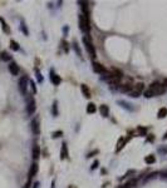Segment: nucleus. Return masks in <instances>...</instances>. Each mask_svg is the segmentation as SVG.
Wrapping results in <instances>:
<instances>
[{"instance_id":"38","label":"nucleus","mask_w":167,"mask_h":188,"mask_svg":"<svg viewBox=\"0 0 167 188\" xmlns=\"http://www.w3.org/2000/svg\"><path fill=\"white\" fill-rule=\"evenodd\" d=\"M163 139H167V132L165 133V135H163Z\"/></svg>"},{"instance_id":"9","label":"nucleus","mask_w":167,"mask_h":188,"mask_svg":"<svg viewBox=\"0 0 167 188\" xmlns=\"http://www.w3.org/2000/svg\"><path fill=\"white\" fill-rule=\"evenodd\" d=\"M8 68H9V72L12 73L13 75H18L19 72H20V68H19V65L15 61H10V64H9Z\"/></svg>"},{"instance_id":"19","label":"nucleus","mask_w":167,"mask_h":188,"mask_svg":"<svg viewBox=\"0 0 167 188\" xmlns=\"http://www.w3.org/2000/svg\"><path fill=\"white\" fill-rule=\"evenodd\" d=\"M96 111H97V108H96V106L93 103H89L87 106V113H89V114H93V113H96Z\"/></svg>"},{"instance_id":"32","label":"nucleus","mask_w":167,"mask_h":188,"mask_svg":"<svg viewBox=\"0 0 167 188\" xmlns=\"http://www.w3.org/2000/svg\"><path fill=\"white\" fill-rule=\"evenodd\" d=\"M22 30L24 31V34H25V35H28V34H29V31H28L27 27H25V24H24V22H22Z\"/></svg>"},{"instance_id":"20","label":"nucleus","mask_w":167,"mask_h":188,"mask_svg":"<svg viewBox=\"0 0 167 188\" xmlns=\"http://www.w3.org/2000/svg\"><path fill=\"white\" fill-rule=\"evenodd\" d=\"M144 162H146L147 164H153L155 162H156V157L152 155V154H151V155H147V157L144 158Z\"/></svg>"},{"instance_id":"27","label":"nucleus","mask_w":167,"mask_h":188,"mask_svg":"<svg viewBox=\"0 0 167 188\" xmlns=\"http://www.w3.org/2000/svg\"><path fill=\"white\" fill-rule=\"evenodd\" d=\"M57 106H58V104H57V101H54V103H53V111H52V113H53L54 117L58 116V108H57Z\"/></svg>"},{"instance_id":"2","label":"nucleus","mask_w":167,"mask_h":188,"mask_svg":"<svg viewBox=\"0 0 167 188\" xmlns=\"http://www.w3.org/2000/svg\"><path fill=\"white\" fill-rule=\"evenodd\" d=\"M78 20H79V28L81 30L83 31L84 34H88L89 33V20H88V17L84 14H79V18H78Z\"/></svg>"},{"instance_id":"21","label":"nucleus","mask_w":167,"mask_h":188,"mask_svg":"<svg viewBox=\"0 0 167 188\" xmlns=\"http://www.w3.org/2000/svg\"><path fill=\"white\" fill-rule=\"evenodd\" d=\"M167 116V108H161L160 111H158V113H157V117L160 118V119H162V118H165Z\"/></svg>"},{"instance_id":"25","label":"nucleus","mask_w":167,"mask_h":188,"mask_svg":"<svg viewBox=\"0 0 167 188\" xmlns=\"http://www.w3.org/2000/svg\"><path fill=\"white\" fill-rule=\"evenodd\" d=\"M124 143H126V139H124V138H119V142H118V147L116 148L117 150H121L123 147H124Z\"/></svg>"},{"instance_id":"10","label":"nucleus","mask_w":167,"mask_h":188,"mask_svg":"<svg viewBox=\"0 0 167 188\" xmlns=\"http://www.w3.org/2000/svg\"><path fill=\"white\" fill-rule=\"evenodd\" d=\"M36 172H38V164H36V162H34V163L32 164V167H30V169H29L28 181H32L33 179V177L36 174Z\"/></svg>"},{"instance_id":"35","label":"nucleus","mask_w":167,"mask_h":188,"mask_svg":"<svg viewBox=\"0 0 167 188\" xmlns=\"http://www.w3.org/2000/svg\"><path fill=\"white\" fill-rule=\"evenodd\" d=\"M30 183H32V181H28V182H27V184L24 186V188H30Z\"/></svg>"},{"instance_id":"22","label":"nucleus","mask_w":167,"mask_h":188,"mask_svg":"<svg viewBox=\"0 0 167 188\" xmlns=\"http://www.w3.org/2000/svg\"><path fill=\"white\" fill-rule=\"evenodd\" d=\"M136 184H137V179H131V181H128L127 183H124L123 187H124V188H132V187H134Z\"/></svg>"},{"instance_id":"36","label":"nucleus","mask_w":167,"mask_h":188,"mask_svg":"<svg viewBox=\"0 0 167 188\" xmlns=\"http://www.w3.org/2000/svg\"><path fill=\"white\" fill-rule=\"evenodd\" d=\"M52 188H55V181L52 182Z\"/></svg>"},{"instance_id":"24","label":"nucleus","mask_w":167,"mask_h":188,"mask_svg":"<svg viewBox=\"0 0 167 188\" xmlns=\"http://www.w3.org/2000/svg\"><path fill=\"white\" fill-rule=\"evenodd\" d=\"M10 48H12L13 50L17 51V50H19V49H20V46H19V44H18L15 40H10Z\"/></svg>"},{"instance_id":"13","label":"nucleus","mask_w":167,"mask_h":188,"mask_svg":"<svg viewBox=\"0 0 167 188\" xmlns=\"http://www.w3.org/2000/svg\"><path fill=\"white\" fill-rule=\"evenodd\" d=\"M68 157V147H67V143L63 142L62 143V149H60V159H65Z\"/></svg>"},{"instance_id":"17","label":"nucleus","mask_w":167,"mask_h":188,"mask_svg":"<svg viewBox=\"0 0 167 188\" xmlns=\"http://www.w3.org/2000/svg\"><path fill=\"white\" fill-rule=\"evenodd\" d=\"M81 90H82L83 95H84L86 98H91V92H89V89L87 88V85L82 84V85H81Z\"/></svg>"},{"instance_id":"26","label":"nucleus","mask_w":167,"mask_h":188,"mask_svg":"<svg viewBox=\"0 0 167 188\" xmlns=\"http://www.w3.org/2000/svg\"><path fill=\"white\" fill-rule=\"evenodd\" d=\"M73 48H74V50H76V53L79 55V56H82V51H81V48H79V45H78V43L77 41H74L73 43Z\"/></svg>"},{"instance_id":"34","label":"nucleus","mask_w":167,"mask_h":188,"mask_svg":"<svg viewBox=\"0 0 167 188\" xmlns=\"http://www.w3.org/2000/svg\"><path fill=\"white\" fill-rule=\"evenodd\" d=\"M98 164H99V163H98V161H96V162H94V163H93V164H92V169H94V168H96V167H98Z\"/></svg>"},{"instance_id":"7","label":"nucleus","mask_w":167,"mask_h":188,"mask_svg":"<svg viewBox=\"0 0 167 188\" xmlns=\"http://www.w3.org/2000/svg\"><path fill=\"white\" fill-rule=\"evenodd\" d=\"M39 124H40L39 123V118H34L32 121V132L35 135H38L40 133V125Z\"/></svg>"},{"instance_id":"23","label":"nucleus","mask_w":167,"mask_h":188,"mask_svg":"<svg viewBox=\"0 0 167 188\" xmlns=\"http://www.w3.org/2000/svg\"><path fill=\"white\" fill-rule=\"evenodd\" d=\"M118 104H121L123 108L128 109V111H133V107H131V104L127 103V102H124V101H118Z\"/></svg>"},{"instance_id":"28","label":"nucleus","mask_w":167,"mask_h":188,"mask_svg":"<svg viewBox=\"0 0 167 188\" xmlns=\"http://www.w3.org/2000/svg\"><path fill=\"white\" fill-rule=\"evenodd\" d=\"M62 135H63V132H62V130H58V132H53V133H52V137H53V138H58V137H62Z\"/></svg>"},{"instance_id":"15","label":"nucleus","mask_w":167,"mask_h":188,"mask_svg":"<svg viewBox=\"0 0 167 188\" xmlns=\"http://www.w3.org/2000/svg\"><path fill=\"white\" fill-rule=\"evenodd\" d=\"M0 23H1V28H3V31L4 33H7V34H10V28H9V25L5 23V20L0 17Z\"/></svg>"},{"instance_id":"1","label":"nucleus","mask_w":167,"mask_h":188,"mask_svg":"<svg viewBox=\"0 0 167 188\" xmlns=\"http://www.w3.org/2000/svg\"><path fill=\"white\" fill-rule=\"evenodd\" d=\"M166 92V87L162 85V84H160V83H152L150 87H148V89L147 90H144V97L146 98H152L155 95H161V94H163Z\"/></svg>"},{"instance_id":"29","label":"nucleus","mask_w":167,"mask_h":188,"mask_svg":"<svg viewBox=\"0 0 167 188\" xmlns=\"http://www.w3.org/2000/svg\"><path fill=\"white\" fill-rule=\"evenodd\" d=\"M137 130L141 133V135H146V133H147V129L143 128V127H138V128H137Z\"/></svg>"},{"instance_id":"12","label":"nucleus","mask_w":167,"mask_h":188,"mask_svg":"<svg viewBox=\"0 0 167 188\" xmlns=\"http://www.w3.org/2000/svg\"><path fill=\"white\" fill-rule=\"evenodd\" d=\"M32 154H33V159L36 161L39 158V155H40V147L38 144H34L33 145V150H32Z\"/></svg>"},{"instance_id":"6","label":"nucleus","mask_w":167,"mask_h":188,"mask_svg":"<svg viewBox=\"0 0 167 188\" xmlns=\"http://www.w3.org/2000/svg\"><path fill=\"white\" fill-rule=\"evenodd\" d=\"M35 108H36V106H35L34 98L29 95L28 99H27V113L29 114V116H32V114H34V112H35Z\"/></svg>"},{"instance_id":"18","label":"nucleus","mask_w":167,"mask_h":188,"mask_svg":"<svg viewBox=\"0 0 167 188\" xmlns=\"http://www.w3.org/2000/svg\"><path fill=\"white\" fill-rule=\"evenodd\" d=\"M99 112H101V116L106 118V117H108L109 109H108V107H107V106H101V108H99Z\"/></svg>"},{"instance_id":"16","label":"nucleus","mask_w":167,"mask_h":188,"mask_svg":"<svg viewBox=\"0 0 167 188\" xmlns=\"http://www.w3.org/2000/svg\"><path fill=\"white\" fill-rule=\"evenodd\" d=\"M132 88H133V85H131V84H123V85H121L119 87V90H121L122 93H129L132 90Z\"/></svg>"},{"instance_id":"8","label":"nucleus","mask_w":167,"mask_h":188,"mask_svg":"<svg viewBox=\"0 0 167 188\" xmlns=\"http://www.w3.org/2000/svg\"><path fill=\"white\" fill-rule=\"evenodd\" d=\"M93 70L96 73H99V74H107V69L97 61H93Z\"/></svg>"},{"instance_id":"39","label":"nucleus","mask_w":167,"mask_h":188,"mask_svg":"<svg viewBox=\"0 0 167 188\" xmlns=\"http://www.w3.org/2000/svg\"><path fill=\"white\" fill-rule=\"evenodd\" d=\"M165 85H167V79H166V80H165Z\"/></svg>"},{"instance_id":"4","label":"nucleus","mask_w":167,"mask_h":188,"mask_svg":"<svg viewBox=\"0 0 167 188\" xmlns=\"http://www.w3.org/2000/svg\"><path fill=\"white\" fill-rule=\"evenodd\" d=\"M83 43H84V46H86V49L88 50L89 55L92 56L93 59H94L96 58V50H94V46H93V44H92V41L89 40V38L84 36V38H83Z\"/></svg>"},{"instance_id":"3","label":"nucleus","mask_w":167,"mask_h":188,"mask_svg":"<svg viewBox=\"0 0 167 188\" xmlns=\"http://www.w3.org/2000/svg\"><path fill=\"white\" fill-rule=\"evenodd\" d=\"M28 83H29V79L28 77H22L19 79V92L23 94V95H27V92H28Z\"/></svg>"},{"instance_id":"11","label":"nucleus","mask_w":167,"mask_h":188,"mask_svg":"<svg viewBox=\"0 0 167 188\" xmlns=\"http://www.w3.org/2000/svg\"><path fill=\"white\" fill-rule=\"evenodd\" d=\"M50 80H52V83H53L54 85L60 84V82H62L60 77H59V75H57L55 73H54V70H50Z\"/></svg>"},{"instance_id":"5","label":"nucleus","mask_w":167,"mask_h":188,"mask_svg":"<svg viewBox=\"0 0 167 188\" xmlns=\"http://www.w3.org/2000/svg\"><path fill=\"white\" fill-rule=\"evenodd\" d=\"M143 88H144V84H143V83H137V84H134V85H133L132 90L129 92V95L133 97V98L139 97V94H141V92L143 90Z\"/></svg>"},{"instance_id":"33","label":"nucleus","mask_w":167,"mask_h":188,"mask_svg":"<svg viewBox=\"0 0 167 188\" xmlns=\"http://www.w3.org/2000/svg\"><path fill=\"white\" fill-rule=\"evenodd\" d=\"M35 72H36V77H38V82L41 83V82H43V78H41V75H40V72L36 70V69H35Z\"/></svg>"},{"instance_id":"40","label":"nucleus","mask_w":167,"mask_h":188,"mask_svg":"<svg viewBox=\"0 0 167 188\" xmlns=\"http://www.w3.org/2000/svg\"><path fill=\"white\" fill-rule=\"evenodd\" d=\"M118 188H124V187H123V186H121V187H118Z\"/></svg>"},{"instance_id":"30","label":"nucleus","mask_w":167,"mask_h":188,"mask_svg":"<svg viewBox=\"0 0 167 188\" xmlns=\"http://www.w3.org/2000/svg\"><path fill=\"white\" fill-rule=\"evenodd\" d=\"M29 84H30V87H32V90H33V93L35 94V93H36V87H35V83H34L33 80H30V82H29Z\"/></svg>"},{"instance_id":"14","label":"nucleus","mask_w":167,"mask_h":188,"mask_svg":"<svg viewBox=\"0 0 167 188\" xmlns=\"http://www.w3.org/2000/svg\"><path fill=\"white\" fill-rule=\"evenodd\" d=\"M12 58L13 56L10 55L7 50H4L0 53V60H3V61H12Z\"/></svg>"},{"instance_id":"37","label":"nucleus","mask_w":167,"mask_h":188,"mask_svg":"<svg viewBox=\"0 0 167 188\" xmlns=\"http://www.w3.org/2000/svg\"><path fill=\"white\" fill-rule=\"evenodd\" d=\"M38 186H39V183H34V188H38Z\"/></svg>"},{"instance_id":"31","label":"nucleus","mask_w":167,"mask_h":188,"mask_svg":"<svg viewBox=\"0 0 167 188\" xmlns=\"http://www.w3.org/2000/svg\"><path fill=\"white\" fill-rule=\"evenodd\" d=\"M156 176H158V173L157 172H155V173H152V174H150V177H147V178L144 179V182H147V181H150V179H152V178H155Z\"/></svg>"}]
</instances>
